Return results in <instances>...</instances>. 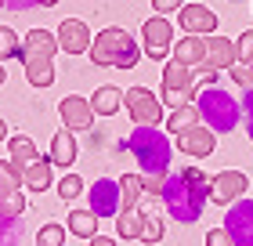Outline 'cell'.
Here are the masks:
<instances>
[{
	"label": "cell",
	"instance_id": "cell-1",
	"mask_svg": "<svg viewBox=\"0 0 253 246\" xmlns=\"http://www.w3.org/2000/svg\"><path fill=\"white\" fill-rule=\"evenodd\" d=\"M210 185L213 178H206L199 167H185L181 174H167V185H163V206L167 214L181 221V225H195L203 217V206L210 199Z\"/></svg>",
	"mask_w": 253,
	"mask_h": 246
},
{
	"label": "cell",
	"instance_id": "cell-2",
	"mask_svg": "<svg viewBox=\"0 0 253 246\" xmlns=\"http://www.w3.org/2000/svg\"><path fill=\"white\" fill-rule=\"evenodd\" d=\"M54 51H62L54 33H47V29H29L26 33L18 62L26 69V80L33 87H51L54 84Z\"/></svg>",
	"mask_w": 253,
	"mask_h": 246
},
{
	"label": "cell",
	"instance_id": "cell-3",
	"mask_svg": "<svg viewBox=\"0 0 253 246\" xmlns=\"http://www.w3.org/2000/svg\"><path fill=\"white\" fill-rule=\"evenodd\" d=\"M195 109H199V120L210 127V131L217 134H228V131H235L239 120H243V101L232 98L221 84H213V87H199V95H195Z\"/></svg>",
	"mask_w": 253,
	"mask_h": 246
},
{
	"label": "cell",
	"instance_id": "cell-4",
	"mask_svg": "<svg viewBox=\"0 0 253 246\" xmlns=\"http://www.w3.org/2000/svg\"><path fill=\"white\" fill-rule=\"evenodd\" d=\"M126 148L134 152L141 174H167L170 159H174V145L159 127H134L126 138Z\"/></svg>",
	"mask_w": 253,
	"mask_h": 246
},
{
	"label": "cell",
	"instance_id": "cell-5",
	"mask_svg": "<svg viewBox=\"0 0 253 246\" xmlns=\"http://www.w3.org/2000/svg\"><path fill=\"white\" fill-rule=\"evenodd\" d=\"M87 54H90L94 65H116V69H134L137 62H141V48H137L134 37L126 29H120V26L101 29Z\"/></svg>",
	"mask_w": 253,
	"mask_h": 246
},
{
	"label": "cell",
	"instance_id": "cell-6",
	"mask_svg": "<svg viewBox=\"0 0 253 246\" xmlns=\"http://www.w3.org/2000/svg\"><path fill=\"white\" fill-rule=\"evenodd\" d=\"M199 95V76L195 69L181 65V62H167L163 65V105H170V112L181 105H192V98Z\"/></svg>",
	"mask_w": 253,
	"mask_h": 246
},
{
	"label": "cell",
	"instance_id": "cell-7",
	"mask_svg": "<svg viewBox=\"0 0 253 246\" xmlns=\"http://www.w3.org/2000/svg\"><path fill=\"white\" fill-rule=\"evenodd\" d=\"M123 109L130 112L134 127H159V120H163V101H159L148 87L123 91Z\"/></svg>",
	"mask_w": 253,
	"mask_h": 246
},
{
	"label": "cell",
	"instance_id": "cell-8",
	"mask_svg": "<svg viewBox=\"0 0 253 246\" xmlns=\"http://www.w3.org/2000/svg\"><path fill=\"white\" fill-rule=\"evenodd\" d=\"M141 40H145V54L152 62H163L167 54H174V26L163 18V15H152L141 22Z\"/></svg>",
	"mask_w": 253,
	"mask_h": 246
},
{
	"label": "cell",
	"instance_id": "cell-9",
	"mask_svg": "<svg viewBox=\"0 0 253 246\" xmlns=\"http://www.w3.org/2000/svg\"><path fill=\"white\" fill-rule=\"evenodd\" d=\"M87 199H90L87 210H94L98 217H120V210H123V189H120V181H109V178L90 185Z\"/></svg>",
	"mask_w": 253,
	"mask_h": 246
},
{
	"label": "cell",
	"instance_id": "cell-10",
	"mask_svg": "<svg viewBox=\"0 0 253 246\" xmlns=\"http://www.w3.org/2000/svg\"><path fill=\"white\" fill-rule=\"evenodd\" d=\"M246 189H250V178L243 170H221L213 174V185H210V199L221 206H232L239 199H246Z\"/></svg>",
	"mask_w": 253,
	"mask_h": 246
},
{
	"label": "cell",
	"instance_id": "cell-11",
	"mask_svg": "<svg viewBox=\"0 0 253 246\" xmlns=\"http://www.w3.org/2000/svg\"><path fill=\"white\" fill-rule=\"evenodd\" d=\"M224 228L235 239V246H253V199H239L228 206Z\"/></svg>",
	"mask_w": 253,
	"mask_h": 246
},
{
	"label": "cell",
	"instance_id": "cell-12",
	"mask_svg": "<svg viewBox=\"0 0 253 246\" xmlns=\"http://www.w3.org/2000/svg\"><path fill=\"white\" fill-rule=\"evenodd\" d=\"M54 37H58V48H62L65 54H87L90 44H94V37H90V29H87V22H80V18H65Z\"/></svg>",
	"mask_w": 253,
	"mask_h": 246
},
{
	"label": "cell",
	"instance_id": "cell-13",
	"mask_svg": "<svg viewBox=\"0 0 253 246\" xmlns=\"http://www.w3.org/2000/svg\"><path fill=\"white\" fill-rule=\"evenodd\" d=\"M58 112H62L65 131H90V123H94V116H98V112H94V105H90L87 98H80V95L62 98Z\"/></svg>",
	"mask_w": 253,
	"mask_h": 246
},
{
	"label": "cell",
	"instance_id": "cell-14",
	"mask_svg": "<svg viewBox=\"0 0 253 246\" xmlns=\"http://www.w3.org/2000/svg\"><path fill=\"white\" fill-rule=\"evenodd\" d=\"M232 65H239V44L228 37H206V69L213 73H228Z\"/></svg>",
	"mask_w": 253,
	"mask_h": 246
},
{
	"label": "cell",
	"instance_id": "cell-15",
	"mask_svg": "<svg viewBox=\"0 0 253 246\" xmlns=\"http://www.w3.org/2000/svg\"><path fill=\"white\" fill-rule=\"evenodd\" d=\"M177 22L185 26L188 37H213L217 33V15L206 4H185L181 15H177Z\"/></svg>",
	"mask_w": 253,
	"mask_h": 246
},
{
	"label": "cell",
	"instance_id": "cell-16",
	"mask_svg": "<svg viewBox=\"0 0 253 246\" xmlns=\"http://www.w3.org/2000/svg\"><path fill=\"white\" fill-rule=\"evenodd\" d=\"M213 145H217V134L206 123L192 127V131H185V134H177V148L185 152V156H192V159H206L213 152Z\"/></svg>",
	"mask_w": 253,
	"mask_h": 246
},
{
	"label": "cell",
	"instance_id": "cell-17",
	"mask_svg": "<svg viewBox=\"0 0 253 246\" xmlns=\"http://www.w3.org/2000/svg\"><path fill=\"white\" fill-rule=\"evenodd\" d=\"M174 62L188 65V69L206 65V37H188L185 33V40L174 44Z\"/></svg>",
	"mask_w": 253,
	"mask_h": 246
},
{
	"label": "cell",
	"instance_id": "cell-18",
	"mask_svg": "<svg viewBox=\"0 0 253 246\" xmlns=\"http://www.w3.org/2000/svg\"><path fill=\"white\" fill-rule=\"evenodd\" d=\"M54 167H73L76 159V134L73 131H58L51 138V156H47Z\"/></svg>",
	"mask_w": 253,
	"mask_h": 246
},
{
	"label": "cell",
	"instance_id": "cell-19",
	"mask_svg": "<svg viewBox=\"0 0 253 246\" xmlns=\"http://www.w3.org/2000/svg\"><path fill=\"white\" fill-rule=\"evenodd\" d=\"M54 163L47 159H37L33 167H26V174H22V189H29V192H47L51 189V181H54Z\"/></svg>",
	"mask_w": 253,
	"mask_h": 246
},
{
	"label": "cell",
	"instance_id": "cell-20",
	"mask_svg": "<svg viewBox=\"0 0 253 246\" xmlns=\"http://www.w3.org/2000/svg\"><path fill=\"white\" fill-rule=\"evenodd\" d=\"M65 228L73 232L76 239H94L98 236V214L94 210H73L65 221Z\"/></svg>",
	"mask_w": 253,
	"mask_h": 246
},
{
	"label": "cell",
	"instance_id": "cell-21",
	"mask_svg": "<svg viewBox=\"0 0 253 246\" xmlns=\"http://www.w3.org/2000/svg\"><path fill=\"white\" fill-rule=\"evenodd\" d=\"M90 105H94V112H98V116H116V112L123 109V91L105 84V87H98V91H94Z\"/></svg>",
	"mask_w": 253,
	"mask_h": 246
},
{
	"label": "cell",
	"instance_id": "cell-22",
	"mask_svg": "<svg viewBox=\"0 0 253 246\" xmlns=\"http://www.w3.org/2000/svg\"><path fill=\"white\" fill-rule=\"evenodd\" d=\"M7 148H11V159H15L18 167H33V163L40 159V152H37V145H33V138H26V134L7 138Z\"/></svg>",
	"mask_w": 253,
	"mask_h": 246
},
{
	"label": "cell",
	"instance_id": "cell-23",
	"mask_svg": "<svg viewBox=\"0 0 253 246\" xmlns=\"http://www.w3.org/2000/svg\"><path fill=\"white\" fill-rule=\"evenodd\" d=\"M141 225H145V210H120L116 217V232L120 239H141Z\"/></svg>",
	"mask_w": 253,
	"mask_h": 246
},
{
	"label": "cell",
	"instance_id": "cell-24",
	"mask_svg": "<svg viewBox=\"0 0 253 246\" xmlns=\"http://www.w3.org/2000/svg\"><path fill=\"white\" fill-rule=\"evenodd\" d=\"M192 127H199V109H195V105H181V109H174L170 120H167L170 134H185V131H192Z\"/></svg>",
	"mask_w": 253,
	"mask_h": 246
},
{
	"label": "cell",
	"instance_id": "cell-25",
	"mask_svg": "<svg viewBox=\"0 0 253 246\" xmlns=\"http://www.w3.org/2000/svg\"><path fill=\"white\" fill-rule=\"evenodd\" d=\"M22 174H26V167H18L15 159H0V196H11V192H18V185H22Z\"/></svg>",
	"mask_w": 253,
	"mask_h": 246
},
{
	"label": "cell",
	"instance_id": "cell-26",
	"mask_svg": "<svg viewBox=\"0 0 253 246\" xmlns=\"http://www.w3.org/2000/svg\"><path fill=\"white\" fill-rule=\"evenodd\" d=\"M120 189H123V210H134L137 203H141V196H145L141 174H123V178H120Z\"/></svg>",
	"mask_w": 253,
	"mask_h": 246
},
{
	"label": "cell",
	"instance_id": "cell-27",
	"mask_svg": "<svg viewBox=\"0 0 253 246\" xmlns=\"http://www.w3.org/2000/svg\"><path fill=\"white\" fill-rule=\"evenodd\" d=\"M159 239H163V214H159V210H145L141 243H145V246H156Z\"/></svg>",
	"mask_w": 253,
	"mask_h": 246
},
{
	"label": "cell",
	"instance_id": "cell-28",
	"mask_svg": "<svg viewBox=\"0 0 253 246\" xmlns=\"http://www.w3.org/2000/svg\"><path fill=\"white\" fill-rule=\"evenodd\" d=\"M18 54H22L18 33L11 26H0V62H4V58H18Z\"/></svg>",
	"mask_w": 253,
	"mask_h": 246
},
{
	"label": "cell",
	"instance_id": "cell-29",
	"mask_svg": "<svg viewBox=\"0 0 253 246\" xmlns=\"http://www.w3.org/2000/svg\"><path fill=\"white\" fill-rule=\"evenodd\" d=\"M65 232H69V228H62V225H54V221H47V225L37 232V246H62V243H65Z\"/></svg>",
	"mask_w": 253,
	"mask_h": 246
},
{
	"label": "cell",
	"instance_id": "cell-30",
	"mask_svg": "<svg viewBox=\"0 0 253 246\" xmlns=\"http://www.w3.org/2000/svg\"><path fill=\"white\" fill-rule=\"evenodd\" d=\"M22 210H26V196H22V192L0 196V217H18Z\"/></svg>",
	"mask_w": 253,
	"mask_h": 246
},
{
	"label": "cell",
	"instance_id": "cell-31",
	"mask_svg": "<svg viewBox=\"0 0 253 246\" xmlns=\"http://www.w3.org/2000/svg\"><path fill=\"white\" fill-rule=\"evenodd\" d=\"M80 192H84V181H80V174H69V178H62V181H58V196H62V199H69V203H73Z\"/></svg>",
	"mask_w": 253,
	"mask_h": 246
},
{
	"label": "cell",
	"instance_id": "cell-32",
	"mask_svg": "<svg viewBox=\"0 0 253 246\" xmlns=\"http://www.w3.org/2000/svg\"><path fill=\"white\" fill-rule=\"evenodd\" d=\"M228 73H232V80H235V84L243 87V91H253V69H250V65H243V62H239V65H232V69H228Z\"/></svg>",
	"mask_w": 253,
	"mask_h": 246
},
{
	"label": "cell",
	"instance_id": "cell-33",
	"mask_svg": "<svg viewBox=\"0 0 253 246\" xmlns=\"http://www.w3.org/2000/svg\"><path fill=\"white\" fill-rule=\"evenodd\" d=\"M235 44H239V62H243V65H253V29H246Z\"/></svg>",
	"mask_w": 253,
	"mask_h": 246
},
{
	"label": "cell",
	"instance_id": "cell-34",
	"mask_svg": "<svg viewBox=\"0 0 253 246\" xmlns=\"http://www.w3.org/2000/svg\"><path fill=\"white\" fill-rule=\"evenodd\" d=\"M141 181H145V196H163L167 174H141Z\"/></svg>",
	"mask_w": 253,
	"mask_h": 246
},
{
	"label": "cell",
	"instance_id": "cell-35",
	"mask_svg": "<svg viewBox=\"0 0 253 246\" xmlns=\"http://www.w3.org/2000/svg\"><path fill=\"white\" fill-rule=\"evenodd\" d=\"M206 246H235V239L228 236V228L221 225V228H210V232H206Z\"/></svg>",
	"mask_w": 253,
	"mask_h": 246
},
{
	"label": "cell",
	"instance_id": "cell-36",
	"mask_svg": "<svg viewBox=\"0 0 253 246\" xmlns=\"http://www.w3.org/2000/svg\"><path fill=\"white\" fill-rule=\"evenodd\" d=\"M243 120H246V134L253 142V91H246V98H243Z\"/></svg>",
	"mask_w": 253,
	"mask_h": 246
},
{
	"label": "cell",
	"instance_id": "cell-37",
	"mask_svg": "<svg viewBox=\"0 0 253 246\" xmlns=\"http://www.w3.org/2000/svg\"><path fill=\"white\" fill-rule=\"evenodd\" d=\"M152 7H156V15H174V11L185 7V0H152Z\"/></svg>",
	"mask_w": 253,
	"mask_h": 246
},
{
	"label": "cell",
	"instance_id": "cell-38",
	"mask_svg": "<svg viewBox=\"0 0 253 246\" xmlns=\"http://www.w3.org/2000/svg\"><path fill=\"white\" fill-rule=\"evenodd\" d=\"M90 246H116V239H105V236H94V239H90Z\"/></svg>",
	"mask_w": 253,
	"mask_h": 246
},
{
	"label": "cell",
	"instance_id": "cell-39",
	"mask_svg": "<svg viewBox=\"0 0 253 246\" xmlns=\"http://www.w3.org/2000/svg\"><path fill=\"white\" fill-rule=\"evenodd\" d=\"M0 142H7V123L0 120Z\"/></svg>",
	"mask_w": 253,
	"mask_h": 246
},
{
	"label": "cell",
	"instance_id": "cell-40",
	"mask_svg": "<svg viewBox=\"0 0 253 246\" xmlns=\"http://www.w3.org/2000/svg\"><path fill=\"white\" fill-rule=\"evenodd\" d=\"M4 80H7V73H4V65H0V87H4Z\"/></svg>",
	"mask_w": 253,
	"mask_h": 246
},
{
	"label": "cell",
	"instance_id": "cell-41",
	"mask_svg": "<svg viewBox=\"0 0 253 246\" xmlns=\"http://www.w3.org/2000/svg\"><path fill=\"white\" fill-rule=\"evenodd\" d=\"M40 4H43V7H54V4H58V0H40Z\"/></svg>",
	"mask_w": 253,
	"mask_h": 246
},
{
	"label": "cell",
	"instance_id": "cell-42",
	"mask_svg": "<svg viewBox=\"0 0 253 246\" xmlns=\"http://www.w3.org/2000/svg\"><path fill=\"white\" fill-rule=\"evenodd\" d=\"M228 4H239V0H228Z\"/></svg>",
	"mask_w": 253,
	"mask_h": 246
},
{
	"label": "cell",
	"instance_id": "cell-43",
	"mask_svg": "<svg viewBox=\"0 0 253 246\" xmlns=\"http://www.w3.org/2000/svg\"><path fill=\"white\" fill-rule=\"evenodd\" d=\"M0 7H4V0H0Z\"/></svg>",
	"mask_w": 253,
	"mask_h": 246
},
{
	"label": "cell",
	"instance_id": "cell-44",
	"mask_svg": "<svg viewBox=\"0 0 253 246\" xmlns=\"http://www.w3.org/2000/svg\"><path fill=\"white\" fill-rule=\"evenodd\" d=\"M250 69H253V65H250Z\"/></svg>",
	"mask_w": 253,
	"mask_h": 246
}]
</instances>
